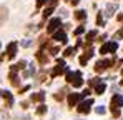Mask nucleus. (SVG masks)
Instances as JSON below:
<instances>
[{
    "instance_id": "obj_1",
    "label": "nucleus",
    "mask_w": 123,
    "mask_h": 120,
    "mask_svg": "<svg viewBox=\"0 0 123 120\" xmlns=\"http://www.w3.org/2000/svg\"><path fill=\"white\" fill-rule=\"evenodd\" d=\"M120 107H123V99L122 95H113V99H111V110H120Z\"/></svg>"
},
{
    "instance_id": "obj_2",
    "label": "nucleus",
    "mask_w": 123,
    "mask_h": 120,
    "mask_svg": "<svg viewBox=\"0 0 123 120\" xmlns=\"http://www.w3.org/2000/svg\"><path fill=\"white\" fill-rule=\"evenodd\" d=\"M92 105H93V100H86V102H82V103L78 105V112H80V113H88Z\"/></svg>"
},
{
    "instance_id": "obj_3",
    "label": "nucleus",
    "mask_w": 123,
    "mask_h": 120,
    "mask_svg": "<svg viewBox=\"0 0 123 120\" xmlns=\"http://www.w3.org/2000/svg\"><path fill=\"white\" fill-rule=\"evenodd\" d=\"M108 65H111V62L110 60H103V62H97V65H95V70L97 72H103Z\"/></svg>"
},
{
    "instance_id": "obj_4",
    "label": "nucleus",
    "mask_w": 123,
    "mask_h": 120,
    "mask_svg": "<svg viewBox=\"0 0 123 120\" xmlns=\"http://www.w3.org/2000/svg\"><path fill=\"white\" fill-rule=\"evenodd\" d=\"M72 83H73V87H80V85L83 83L80 72H75V73H73V80H72Z\"/></svg>"
},
{
    "instance_id": "obj_5",
    "label": "nucleus",
    "mask_w": 123,
    "mask_h": 120,
    "mask_svg": "<svg viewBox=\"0 0 123 120\" xmlns=\"http://www.w3.org/2000/svg\"><path fill=\"white\" fill-rule=\"evenodd\" d=\"M82 99V95L80 93H72L70 97H68V105L70 107H73V105H77V102Z\"/></svg>"
},
{
    "instance_id": "obj_6",
    "label": "nucleus",
    "mask_w": 123,
    "mask_h": 120,
    "mask_svg": "<svg viewBox=\"0 0 123 120\" xmlns=\"http://www.w3.org/2000/svg\"><path fill=\"white\" fill-rule=\"evenodd\" d=\"M58 25H60V19H53L52 22H50V25H48V30L53 32L55 28H58Z\"/></svg>"
},
{
    "instance_id": "obj_7",
    "label": "nucleus",
    "mask_w": 123,
    "mask_h": 120,
    "mask_svg": "<svg viewBox=\"0 0 123 120\" xmlns=\"http://www.w3.org/2000/svg\"><path fill=\"white\" fill-rule=\"evenodd\" d=\"M55 39L60 40V42H65L67 37H65V33H63V32H57V33H55Z\"/></svg>"
},
{
    "instance_id": "obj_8",
    "label": "nucleus",
    "mask_w": 123,
    "mask_h": 120,
    "mask_svg": "<svg viewBox=\"0 0 123 120\" xmlns=\"http://www.w3.org/2000/svg\"><path fill=\"white\" fill-rule=\"evenodd\" d=\"M75 17H77V19H78V20H83V19H85V17H86V13H85L83 10H78V12L75 13Z\"/></svg>"
},
{
    "instance_id": "obj_9",
    "label": "nucleus",
    "mask_w": 123,
    "mask_h": 120,
    "mask_svg": "<svg viewBox=\"0 0 123 120\" xmlns=\"http://www.w3.org/2000/svg\"><path fill=\"white\" fill-rule=\"evenodd\" d=\"M105 92V83H98L97 85V93H103Z\"/></svg>"
},
{
    "instance_id": "obj_10",
    "label": "nucleus",
    "mask_w": 123,
    "mask_h": 120,
    "mask_svg": "<svg viewBox=\"0 0 123 120\" xmlns=\"http://www.w3.org/2000/svg\"><path fill=\"white\" fill-rule=\"evenodd\" d=\"M106 10H108V13H106V15H113V12L117 10V5H108V8H106Z\"/></svg>"
},
{
    "instance_id": "obj_11",
    "label": "nucleus",
    "mask_w": 123,
    "mask_h": 120,
    "mask_svg": "<svg viewBox=\"0 0 123 120\" xmlns=\"http://www.w3.org/2000/svg\"><path fill=\"white\" fill-rule=\"evenodd\" d=\"M95 35H97V32H95V30H93V32H90V33H88V35H86V40H88V43H90V42H92V39H93V37H95Z\"/></svg>"
},
{
    "instance_id": "obj_12",
    "label": "nucleus",
    "mask_w": 123,
    "mask_h": 120,
    "mask_svg": "<svg viewBox=\"0 0 123 120\" xmlns=\"http://www.w3.org/2000/svg\"><path fill=\"white\" fill-rule=\"evenodd\" d=\"M45 112H47V108H45V105H40V107H38V108H37V113H45Z\"/></svg>"
},
{
    "instance_id": "obj_13",
    "label": "nucleus",
    "mask_w": 123,
    "mask_h": 120,
    "mask_svg": "<svg viewBox=\"0 0 123 120\" xmlns=\"http://www.w3.org/2000/svg\"><path fill=\"white\" fill-rule=\"evenodd\" d=\"M33 100H43V93H37V95H33Z\"/></svg>"
},
{
    "instance_id": "obj_14",
    "label": "nucleus",
    "mask_w": 123,
    "mask_h": 120,
    "mask_svg": "<svg viewBox=\"0 0 123 120\" xmlns=\"http://www.w3.org/2000/svg\"><path fill=\"white\" fill-rule=\"evenodd\" d=\"M95 112L102 115V113H105V108H103V107H97V108H95Z\"/></svg>"
},
{
    "instance_id": "obj_15",
    "label": "nucleus",
    "mask_w": 123,
    "mask_h": 120,
    "mask_svg": "<svg viewBox=\"0 0 123 120\" xmlns=\"http://www.w3.org/2000/svg\"><path fill=\"white\" fill-rule=\"evenodd\" d=\"M83 32H85V28H83V27H78V28L75 30V33H77V35H80V33H83Z\"/></svg>"
},
{
    "instance_id": "obj_16",
    "label": "nucleus",
    "mask_w": 123,
    "mask_h": 120,
    "mask_svg": "<svg viewBox=\"0 0 123 120\" xmlns=\"http://www.w3.org/2000/svg\"><path fill=\"white\" fill-rule=\"evenodd\" d=\"M73 52H75V48H67V50H65V55H72Z\"/></svg>"
},
{
    "instance_id": "obj_17",
    "label": "nucleus",
    "mask_w": 123,
    "mask_h": 120,
    "mask_svg": "<svg viewBox=\"0 0 123 120\" xmlns=\"http://www.w3.org/2000/svg\"><path fill=\"white\" fill-rule=\"evenodd\" d=\"M86 60H88V57H86V55H83L82 59H80V63H82V65H85V63H86Z\"/></svg>"
},
{
    "instance_id": "obj_18",
    "label": "nucleus",
    "mask_w": 123,
    "mask_h": 120,
    "mask_svg": "<svg viewBox=\"0 0 123 120\" xmlns=\"http://www.w3.org/2000/svg\"><path fill=\"white\" fill-rule=\"evenodd\" d=\"M97 23H98V25H103V19H102V15H98V17H97Z\"/></svg>"
},
{
    "instance_id": "obj_19",
    "label": "nucleus",
    "mask_w": 123,
    "mask_h": 120,
    "mask_svg": "<svg viewBox=\"0 0 123 120\" xmlns=\"http://www.w3.org/2000/svg\"><path fill=\"white\" fill-rule=\"evenodd\" d=\"M45 2H47V0H38V2H37V3H38V5H43V3H45Z\"/></svg>"
}]
</instances>
